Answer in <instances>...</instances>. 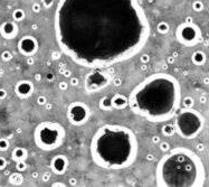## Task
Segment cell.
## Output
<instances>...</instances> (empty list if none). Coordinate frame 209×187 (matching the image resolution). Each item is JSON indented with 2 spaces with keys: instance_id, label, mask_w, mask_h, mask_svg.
<instances>
[{
  "instance_id": "obj_1",
  "label": "cell",
  "mask_w": 209,
  "mask_h": 187,
  "mask_svg": "<svg viewBox=\"0 0 209 187\" xmlns=\"http://www.w3.org/2000/svg\"><path fill=\"white\" fill-rule=\"evenodd\" d=\"M54 27L60 51L90 68L126 60L150 36L149 20L138 0H60Z\"/></svg>"
},
{
  "instance_id": "obj_2",
  "label": "cell",
  "mask_w": 209,
  "mask_h": 187,
  "mask_svg": "<svg viewBox=\"0 0 209 187\" xmlns=\"http://www.w3.org/2000/svg\"><path fill=\"white\" fill-rule=\"evenodd\" d=\"M180 103V86L171 75L158 73L135 86L129 96V107L136 116L151 122L171 119Z\"/></svg>"
},
{
  "instance_id": "obj_3",
  "label": "cell",
  "mask_w": 209,
  "mask_h": 187,
  "mask_svg": "<svg viewBox=\"0 0 209 187\" xmlns=\"http://www.w3.org/2000/svg\"><path fill=\"white\" fill-rule=\"evenodd\" d=\"M139 144L134 132L126 127L105 124L92 138L91 156L94 164L105 169H124L136 159Z\"/></svg>"
},
{
  "instance_id": "obj_4",
  "label": "cell",
  "mask_w": 209,
  "mask_h": 187,
  "mask_svg": "<svg viewBox=\"0 0 209 187\" xmlns=\"http://www.w3.org/2000/svg\"><path fill=\"white\" fill-rule=\"evenodd\" d=\"M158 186H200L204 171L198 158L184 148L166 155L157 166Z\"/></svg>"
},
{
  "instance_id": "obj_5",
  "label": "cell",
  "mask_w": 209,
  "mask_h": 187,
  "mask_svg": "<svg viewBox=\"0 0 209 187\" xmlns=\"http://www.w3.org/2000/svg\"><path fill=\"white\" fill-rule=\"evenodd\" d=\"M66 132L64 127L53 121H44L35 128L34 141L40 150L53 151L59 148L65 141Z\"/></svg>"
},
{
  "instance_id": "obj_6",
  "label": "cell",
  "mask_w": 209,
  "mask_h": 187,
  "mask_svg": "<svg viewBox=\"0 0 209 187\" xmlns=\"http://www.w3.org/2000/svg\"><path fill=\"white\" fill-rule=\"evenodd\" d=\"M202 124L204 120L197 111L186 109L178 114L175 122V128L176 132H178L182 138L191 139L199 133Z\"/></svg>"
},
{
  "instance_id": "obj_7",
  "label": "cell",
  "mask_w": 209,
  "mask_h": 187,
  "mask_svg": "<svg viewBox=\"0 0 209 187\" xmlns=\"http://www.w3.org/2000/svg\"><path fill=\"white\" fill-rule=\"evenodd\" d=\"M177 41L184 46H193L200 38V29L193 23H182L176 30Z\"/></svg>"
},
{
  "instance_id": "obj_8",
  "label": "cell",
  "mask_w": 209,
  "mask_h": 187,
  "mask_svg": "<svg viewBox=\"0 0 209 187\" xmlns=\"http://www.w3.org/2000/svg\"><path fill=\"white\" fill-rule=\"evenodd\" d=\"M91 117V110L84 102H72L67 108V119L73 126H83Z\"/></svg>"
},
{
  "instance_id": "obj_9",
  "label": "cell",
  "mask_w": 209,
  "mask_h": 187,
  "mask_svg": "<svg viewBox=\"0 0 209 187\" xmlns=\"http://www.w3.org/2000/svg\"><path fill=\"white\" fill-rule=\"evenodd\" d=\"M111 82L110 75L102 68H95L85 76V89L87 92H96L106 87Z\"/></svg>"
},
{
  "instance_id": "obj_10",
  "label": "cell",
  "mask_w": 209,
  "mask_h": 187,
  "mask_svg": "<svg viewBox=\"0 0 209 187\" xmlns=\"http://www.w3.org/2000/svg\"><path fill=\"white\" fill-rule=\"evenodd\" d=\"M17 48L21 55H24L26 57H30L38 52L39 43L33 35H25L19 39V42L17 44Z\"/></svg>"
},
{
  "instance_id": "obj_11",
  "label": "cell",
  "mask_w": 209,
  "mask_h": 187,
  "mask_svg": "<svg viewBox=\"0 0 209 187\" xmlns=\"http://www.w3.org/2000/svg\"><path fill=\"white\" fill-rule=\"evenodd\" d=\"M34 92H35V85L29 80H20L15 85V94L21 100L30 98Z\"/></svg>"
},
{
  "instance_id": "obj_12",
  "label": "cell",
  "mask_w": 209,
  "mask_h": 187,
  "mask_svg": "<svg viewBox=\"0 0 209 187\" xmlns=\"http://www.w3.org/2000/svg\"><path fill=\"white\" fill-rule=\"evenodd\" d=\"M68 159L65 155H56L50 160V169L55 175H64L68 168Z\"/></svg>"
},
{
  "instance_id": "obj_13",
  "label": "cell",
  "mask_w": 209,
  "mask_h": 187,
  "mask_svg": "<svg viewBox=\"0 0 209 187\" xmlns=\"http://www.w3.org/2000/svg\"><path fill=\"white\" fill-rule=\"evenodd\" d=\"M19 33V27L16 21H5L0 25V36L7 41L15 39Z\"/></svg>"
},
{
  "instance_id": "obj_14",
  "label": "cell",
  "mask_w": 209,
  "mask_h": 187,
  "mask_svg": "<svg viewBox=\"0 0 209 187\" xmlns=\"http://www.w3.org/2000/svg\"><path fill=\"white\" fill-rule=\"evenodd\" d=\"M112 101V107L113 109H117V110H123L129 107V98L125 96L124 94L116 93L114 94L111 98Z\"/></svg>"
},
{
  "instance_id": "obj_15",
  "label": "cell",
  "mask_w": 209,
  "mask_h": 187,
  "mask_svg": "<svg viewBox=\"0 0 209 187\" xmlns=\"http://www.w3.org/2000/svg\"><path fill=\"white\" fill-rule=\"evenodd\" d=\"M27 157H28V151L26 148H23V147H16L11 153V159L16 162L26 160Z\"/></svg>"
},
{
  "instance_id": "obj_16",
  "label": "cell",
  "mask_w": 209,
  "mask_h": 187,
  "mask_svg": "<svg viewBox=\"0 0 209 187\" xmlns=\"http://www.w3.org/2000/svg\"><path fill=\"white\" fill-rule=\"evenodd\" d=\"M24 176L20 171H17V173H12L10 176H9V183L14 186H20L24 184Z\"/></svg>"
},
{
  "instance_id": "obj_17",
  "label": "cell",
  "mask_w": 209,
  "mask_h": 187,
  "mask_svg": "<svg viewBox=\"0 0 209 187\" xmlns=\"http://www.w3.org/2000/svg\"><path fill=\"white\" fill-rule=\"evenodd\" d=\"M191 60L196 65H202L206 62V55H205V53L200 51L195 52L191 56Z\"/></svg>"
},
{
  "instance_id": "obj_18",
  "label": "cell",
  "mask_w": 209,
  "mask_h": 187,
  "mask_svg": "<svg viewBox=\"0 0 209 187\" xmlns=\"http://www.w3.org/2000/svg\"><path fill=\"white\" fill-rule=\"evenodd\" d=\"M161 132L162 135L166 137H171L175 135L176 132V128H175V124H170V123H166L163 124L162 128H161Z\"/></svg>"
},
{
  "instance_id": "obj_19",
  "label": "cell",
  "mask_w": 209,
  "mask_h": 187,
  "mask_svg": "<svg viewBox=\"0 0 209 187\" xmlns=\"http://www.w3.org/2000/svg\"><path fill=\"white\" fill-rule=\"evenodd\" d=\"M25 17H26V12L24 9L17 8L12 11V19H14V21H16V23L23 21V20L25 19Z\"/></svg>"
},
{
  "instance_id": "obj_20",
  "label": "cell",
  "mask_w": 209,
  "mask_h": 187,
  "mask_svg": "<svg viewBox=\"0 0 209 187\" xmlns=\"http://www.w3.org/2000/svg\"><path fill=\"white\" fill-rule=\"evenodd\" d=\"M100 108L104 111L112 110V109H113V107H112L111 98H109V96H104V98H102V99H101V101H100Z\"/></svg>"
},
{
  "instance_id": "obj_21",
  "label": "cell",
  "mask_w": 209,
  "mask_h": 187,
  "mask_svg": "<svg viewBox=\"0 0 209 187\" xmlns=\"http://www.w3.org/2000/svg\"><path fill=\"white\" fill-rule=\"evenodd\" d=\"M169 30H170V26L168 24L167 21H160L159 24L157 25V32L161 35H164L169 33Z\"/></svg>"
},
{
  "instance_id": "obj_22",
  "label": "cell",
  "mask_w": 209,
  "mask_h": 187,
  "mask_svg": "<svg viewBox=\"0 0 209 187\" xmlns=\"http://www.w3.org/2000/svg\"><path fill=\"white\" fill-rule=\"evenodd\" d=\"M10 147V142L7 138H0V151H7Z\"/></svg>"
},
{
  "instance_id": "obj_23",
  "label": "cell",
  "mask_w": 209,
  "mask_h": 187,
  "mask_svg": "<svg viewBox=\"0 0 209 187\" xmlns=\"http://www.w3.org/2000/svg\"><path fill=\"white\" fill-rule=\"evenodd\" d=\"M0 57H1V60H3V62H10V60H12L14 55H12V53L10 51H3L0 54Z\"/></svg>"
},
{
  "instance_id": "obj_24",
  "label": "cell",
  "mask_w": 209,
  "mask_h": 187,
  "mask_svg": "<svg viewBox=\"0 0 209 187\" xmlns=\"http://www.w3.org/2000/svg\"><path fill=\"white\" fill-rule=\"evenodd\" d=\"M193 104H195V100H193V98L191 96H186L184 99V108H187V109H191L193 107Z\"/></svg>"
},
{
  "instance_id": "obj_25",
  "label": "cell",
  "mask_w": 209,
  "mask_h": 187,
  "mask_svg": "<svg viewBox=\"0 0 209 187\" xmlns=\"http://www.w3.org/2000/svg\"><path fill=\"white\" fill-rule=\"evenodd\" d=\"M27 164H26V160H23V162H16V170L17 171H20V173H23V171H25L27 169Z\"/></svg>"
},
{
  "instance_id": "obj_26",
  "label": "cell",
  "mask_w": 209,
  "mask_h": 187,
  "mask_svg": "<svg viewBox=\"0 0 209 187\" xmlns=\"http://www.w3.org/2000/svg\"><path fill=\"white\" fill-rule=\"evenodd\" d=\"M193 9L195 10V11H197V12L201 11V10L204 9V3H202V1H200V0H196V1H193Z\"/></svg>"
},
{
  "instance_id": "obj_27",
  "label": "cell",
  "mask_w": 209,
  "mask_h": 187,
  "mask_svg": "<svg viewBox=\"0 0 209 187\" xmlns=\"http://www.w3.org/2000/svg\"><path fill=\"white\" fill-rule=\"evenodd\" d=\"M159 149L162 151V153H169V150H170V145L168 144L167 141H160Z\"/></svg>"
},
{
  "instance_id": "obj_28",
  "label": "cell",
  "mask_w": 209,
  "mask_h": 187,
  "mask_svg": "<svg viewBox=\"0 0 209 187\" xmlns=\"http://www.w3.org/2000/svg\"><path fill=\"white\" fill-rule=\"evenodd\" d=\"M36 102L38 105H40V107H45V104L48 102V100H47V98L45 96V95H38V98H37V100H36Z\"/></svg>"
},
{
  "instance_id": "obj_29",
  "label": "cell",
  "mask_w": 209,
  "mask_h": 187,
  "mask_svg": "<svg viewBox=\"0 0 209 187\" xmlns=\"http://www.w3.org/2000/svg\"><path fill=\"white\" fill-rule=\"evenodd\" d=\"M149 62H150V55L147 54V53L141 54V56H140V63H141V64H149Z\"/></svg>"
},
{
  "instance_id": "obj_30",
  "label": "cell",
  "mask_w": 209,
  "mask_h": 187,
  "mask_svg": "<svg viewBox=\"0 0 209 187\" xmlns=\"http://www.w3.org/2000/svg\"><path fill=\"white\" fill-rule=\"evenodd\" d=\"M42 3H38V2H35L33 3V6H32V10H33L34 14H39L40 11H42Z\"/></svg>"
},
{
  "instance_id": "obj_31",
  "label": "cell",
  "mask_w": 209,
  "mask_h": 187,
  "mask_svg": "<svg viewBox=\"0 0 209 187\" xmlns=\"http://www.w3.org/2000/svg\"><path fill=\"white\" fill-rule=\"evenodd\" d=\"M68 84L69 83H67L66 81H60L58 83V87L60 91H66L67 89H68Z\"/></svg>"
},
{
  "instance_id": "obj_32",
  "label": "cell",
  "mask_w": 209,
  "mask_h": 187,
  "mask_svg": "<svg viewBox=\"0 0 209 187\" xmlns=\"http://www.w3.org/2000/svg\"><path fill=\"white\" fill-rule=\"evenodd\" d=\"M50 57H51V60H59V57H60V52H59V51L51 52V54H50Z\"/></svg>"
},
{
  "instance_id": "obj_33",
  "label": "cell",
  "mask_w": 209,
  "mask_h": 187,
  "mask_svg": "<svg viewBox=\"0 0 209 187\" xmlns=\"http://www.w3.org/2000/svg\"><path fill=\"white\" fill-rule=\"evenodd\" d=\"M7 167V160L5 157L0 156V170H3L5 168Z\"/></svg>"
},
{
  "instance_id": "obj_34",
  "label": "cell",
  "mask_w": 209,
  "mask_h": 187,
  "mask_svg": "<svg viewBox=\"0 0 209 187\" xmlns=\"http://www.w3.org/2000/svg\"><path fill=\"white\" fill-rule=\"evenodd\" d=\"M42 180L44 182V183L49 182L50 180V173H48V171H45V173L42 175Z\"/></svg>"
},
{
  "instance_id": "obj_35",
  "label": "cell",
  "mask_w": 209,
  "mask_h": 187,
  "mask_svg": "<svg viewBox=\"0 0 209 187\" xmlns=\"http://www.w3.org/2000/svg\"><path fill=\"white\" fill-rule=\"evenodd\" d=\"M78 83H79V81H78L77 77H71L69 78V85L71 86H77Z\"/></svg>"
},
{
  "instance_id": "obj_36",
  "label": "cell",
  "mask_w": 209,
  "mask_h": 187,
  "mask_svg": "<svg viewBox=\"0 0 209 187\" xmlns=\"http://www.w3.org/2000/svg\"><path fill=\"white\" fill-rule=\"evenodd\" d=\"M7 95H8L7 91L3 87H0V100H5L7 98Z\"/></svg>"
},
{
  "instance_id": "obj_37",
  "label": "cell",
  "mask_w": 209,
  "mask_h": 187,
  "mask_svg": "<svg viewBox=\"0 0 209 187\" xmlns=\"http://www.w3.org/2000/svg\"><path fill=\"white\" fill-rule=\"evenodd\" d=\"M112 83L114 86H121L122 85V80L120 78V77H114L113 80H112Z\"/></svg>"
},
{
  "instance_id": "obj_38",
  "label": "cell",
  "mask_w": 209,
  "mask_h": 187,
  "mask_svg": "<svg viewBox=\"0 0 209 187\" xmlns=\"http://www.w3.org/2000/svg\"><path fill=\"white\" fill-rule=\"evenodd\" d=\"M151 141H152V144L158 145V144H160V141H161V138H160L159 136H152L151 137Z\"/></svg>"
},
{
  "instance_id": "obj_39",
  "label": "cell",
  "mask_w": 209,
  "mask_h": 187,
  "mask_svg": "<svg viewBox=\"0 0 209 187\" xmlns=\"http://www.w3.org/2000/svg\"><path fill=\"white\" fill-rule=\"evenodd\" d=\"M68 185H71V186H76L77 185V179L75 177H71V178L68 179Z\"/></svg>"
},
{
  "instance_id": "obj_40",
  "label": "cell",
  "mask_w": 209,
  "mask_h": 187,
  "mask_svg": "<svg viewBox=\"0 0 209 187\" xmlns=\"http://www.w3.org/2000/svg\"><path fill=\"white\" fill-rule=\"evenodd\" d=\"M65 183H63V182H55V183H53L51 184V187H65Z\"/></svg>"
},
{
  "instance_id": "obj_41",
  "label": "cell",
  "mask_w": 209,
  "mask_h": 187,
  "mask_svg": "<svg viewBox=\"0 0 209 187\" xmlns=\"http://www.w3.org/2000/svg\"><path fill=\"white\" fill-rule=\"evenodd\" d=\"M62 73H63V76L64 77H71V75H72V72H71L68 68H65Z\"/></svg>"
},
{
  "instance_id": "obj_42",
  "label": "cell",
  "mask_w": 209,
  "mask_h": 187,
  "mask_svg": "<svg viewBox=\"0 0 209 187\" xmlns=\"http://www.w3.org/2000/svg\"><path fill=\"white\" fill-rule=\"evenodd\" d=\"M51 3H53V0H42V6H45L46 8L49 7V6H51Z\"/></svg>"
},
{
  "instance_id": "obj_43",
  "label": "cell",
  "mask_w": 209,
  "mask_h": 187,
  "mask_svg": "<svg viewBox=\"0 0 209 187\" xmlns=\"http://www.w3.org/2000/svg\"><path fill=\"white\" fill-rule=\"evenodd\" d=\"M46 80H47L48 82L54 81V74H53V73H47V74H46Z\"/></svg>"
},
{
  "instance_id": "obj_44",
  "label": "cell",
  "mask_w": 209,
  "mask_h": 187,
  "mask_svg": "<svg viewBox=\"0 0 209 187\" xmlns=\"http://www.w3.org/2000/svg\"><path fill=\"white\" fill-rule=\"evenodd\" d=\"M34 78H35V81L40 82V81H42V74H40V73H36L35 76H34Z\"/></svg>"
},
{
  "instance_id": "obj_45",
  "label": "cell",
  "mask_w": 209,
  "mask_h": 187,
  "mask_svg": "<svg viewBox=\"0 0 209 187\" xmlns=\"http://www.w3.org/2000/svg\"><path fill=\"white\" fill-rule=\"evenodd\" d=\"M145 158H147V160H148V162H153V160H154V156H153L152 153H148Z\"/></svg>"
},
{
  "instance_id": "obj_46",
  "label": "cell",
  "mask_w": 209,
  "mask_h": 187,
  "mask_svg": "<svg viewBox=\"0 0 209 187\" xmlns=\"http://www.w3.org/2000/svg\"><path fill=\"white\" fill-rule=\"evenodd\" d=\"M34 63H35V60H34L33 56H30V57L27 58V64H28V65H34Z\"/></svg>"
},
{
  "instance_id": "obj_47",
  "label": "cell",
  "mask_w": 209,
  "mask_h": 187,
  "mask_svg": "<svg viewBox=\"0 0 209 187\" xmlns=\"http://www.w3.org/2000/svg\"><path fill=\"white\" fill-rule=\"evenodd\" d=\"M45 108H46V110H51V108H53V105H51V103H46L45 104Z\"/></svg>"
},
{
  "instance_id": "obj_48",
  "label": "cell",
  "mask_w": 209,
  "mask_h": 187,
  "mask_svg": "<svg viewBox=\"0 0 209 187\" xmlns=\"http://www.w3.org/2000/svg\"><path fill=\"white\" fill-rule=\"evenodd\" d=\"M38 176H39V174H38L37 171H34L33 174H32V177H33L34 179H37L38 178Z\"/></svg>"
},
{
  "instance_id": "obj_49",
  "label": "cell",
  "mask_w": 209,
  "mask_h": 187,
  "mask_svg": "<svg viewBox=\"0 0 209 187\" xmlns=\"http://www.w3.org/2000/svg\"><path fill=\"white\" fill-rule=\"evenodd\" d=\"M206 96L205 95H202V96H200V99H199V101H200V103H206Z\"/></svg>"
},
{
  "instance_id": "obj_50",
  "label": "cell",
  "mask_w": 209,
  "mask_h": 187,
  "mask_svg": "<svg viewBox=\"0 0 209 187\" xmlns=\"http://www.w3.org/2000/svg\"><path fill=\"white\" fill-rule=\"evenodd\" d=\"M32 29H33V30H37V29H38V25L33 24V25H32Z\"/></svg>"
},
{
  "instance_id": "obj_51",
  "label": "cell",
  "mask_w": 209,
  "mask_h": 187,
  "mask_svg": "<svg viewBox=\"0 0 209 187\" xmlns=\"http://www.w3.org/2000/svg\"><path fill=\"white\" fill-rule=\"evenodd\" d=\"M168 63H169V64H172V63H173V57H169V58H168Z\"/></svg>"
},
{
  "instance_id": "obj_52",
  "label": "cell",
  "mask_w": 209,
  "mask_h": 187,
  "mask_svg": "<svg viewBox=\"0 0 209 187\" xmlns=\"http://www.w3.org/2000/svg\"><path fill=\"white\" fill-rule=\"evenodd\" d=\"M204 83H205V84H209V78H205V80H204Z\"/></svg>"
}]
</instances>
